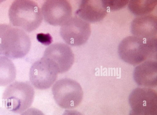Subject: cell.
<instances>
[{"label": "cell", "mask_w": 157, "mask_h": 115, "mask_svg": "<svg viewBox=\"0 0 157 115\" xmlns=\"http://www.w3.org/2000/svg\"><path fill=\"white\" fill-rule=\"evenodd\" d=\"M128 2L130 11L136 15L141 16L150 14L156 6L157 1L130 0Z\"/></svg>", "instance_id": "cell-15"}, {"label": "cell", "mask_w": 157, "mask_h": 115, "mask_svg": "<svg viewBox=\"0 0 157 115\" xmlns=\"http://www.w3.org/2000/svg\"><path fill=\"white\" fill-rule=\"evenodd\" d=\"M52 92L56 103L61 108L65 109L77 107L81 103L83 95L80 84L68 78L57 81L52 87Z\"/></svg>", "instance_id": "cell-5"}, {"label": "cell", "mask_w": 157, "mask_h": 115, "mask_svg": "<svg viewBox=\"0 0 157 115\" xmlns=\"http://www.w3.org/2000/svg\"><path fill=\"white\" fill-rule=\"evenodd\" d=\"M58 73L54 64L43 57L32 65L29 71V79L31 84L36 89H46L52 85Z\"/></svg>", "instance_id": "cell-8"}, {"label": "cell", "mask_w": 157, "mask_h": 115, "mask_svg": "<svg viewBox=\"0 0 157 115\" xmlns=\"http://www.w3.org/2000/svg\"><path fill=\"white\" fill-rule=\"evenodd\" d=\"M45 21L53 26L62 25L71 17L72 9L66 0L45 1L41 9Z\"/></svg>", "instance_id": "cell-9"}, {"label": "cell", "mask_w": 157, "mask_h": 115, "mask_svg": "<svg viewBox=\"0 0 157 115\" xmlns=\"http://www.w3.org/2000/svg\"><path fill=\"white\" fill-rule=\"evenodd\" d=\"M157 63L155 60L146 61L139 64L134 72L135 80L139 85L152 87L157 85Z\"/></svg>", "instance_id": "cell-13"}, {"label": "cell", "mask_w": 157, "mask_h": 115, "mask_svg": "<svg viewBox=\"0 0 157 115\" xmlns=\"http://www.w3.org/2000/svg\"><path fill=\"white\" fill-rule=\"evenodd\" d=\"M43 57L50 60L55 66L59 73L68 71L74 61V55L67 44L57 43L51 45L45 50Z\"/></svg>", "instance_id": "cell-10"}, {"label": "cell", "mask_w": 157, "mask_h": 115, "mask_svg": "<svg viewBox=\"0 0 157 115\" xmlns=\"http://www.w3.org/2000/svg\"><path fill=\"white\" fill-rule=\"evenodd\" d=\"M29 37L23 30L0 24V55L14 59L21 58L31 47Z\"/></svg>", "instance_id": "cell-2"}, {"label": "cell", "mask_w": 157, "mask_h": 115, "mask_svg": "<svg viewBox=\"0 0 157 115\" xmlns=\"http://www.w3.org/2000/svg\"><path fill=\"white\" fill-rule=\"evenodd\" d=\"M108 9L103 0H83L75 12V16L89 23L97 22L106 16Z\"/></svg>", "instance_id": "cell-11"}, {"label": "cell", "mask_w": 157, "mask_h": 115, "mask_svg": "<svg viewBox=\"0 0 157 115\" xmlns=\"http://www.w3.org/2000/svg\"><path fill=\"white\" fill-rule=\"evenodd\" d=\"M129 1L103 0L105 6L111 10H117L124 7L128 2Z\"/></svg>", "instance_id": "cell-16"}, {"label": "cell", "mask_w": 157, "mask_h": 115, "mask_svg": "<svg viewBox=\"0 0 157 115\" xmlns=\"http://www.w3.org/2000/svg\"><path fill=\"white\" fill-rule=\"evenodd\" d=\"M16 70L12 61L4 56H0V86L7 85L15 80Z\"/></svg>", "instance_id": "cell-14"}, {"label": "cell", "mask_w": 157, "mask_h": 115, "mask_svg": "<svg viewBox=\"0 0 157 115\" xmlns=\"http://www.w3.org/2000/svg\"><path fill=\"white\" fill-rule=\"evenodd\" d=\"M62 115H83L80 112L75 110H66Z\"/></svg>", "instance_id": "cell-18"}, {"label": "cell", "mask_w": 157, "mask_h": 115, "mask_svg": "<svg viewBox=\"0 0 157 115\" xmlns=\"http://www.w3.org/2000/svg\"><path fill=\"white\" fill-rule=\"evenodd\" d=\"M91 33L89 23L76 16L71 17L61 25L60 30V35L65 42L73 46L85 43Z\"/></svg>", "instance_id": "cell-7"}, {"label": "cell", "mask_w": 157, "mask_h": 115, "mask_svg": "<svg viewBox=\"0 0 157 115\" xmlns=\"http://www.w3.org/2000/svg\"><path fill=\"white\" fill-rule=\"evenodd\" d=\"M21 115H45L40 110L35 108H31L28 109L23 112Z\"/></svg>", "instance_id": "cell-17"}, {"label": "cell", "mask_w": 157, "mask_h": 115, "mask_svg": "<svg viewBox=\"0 0 157 115\" xmlns=\"http://www.w3.org/2000/svg\"><path fill=\"white\" fill-rule=\"evenodd\" d=\"M8 15L12 25L29 32L38 28L43 19L38 4L30 0L14 1L10 6Z\"/></svg>", "instance_id": "cell-3"}, {"label": "cell", "mask_w": 157, "mask_h": 115, "mask_svg": "<svg viewBox=\"0 0 157 115\" xmlns=\"http://www.w3.org/2000/svg\"><path fill=\"white\" fill-rule=\"evenodd\" d=\"M34 94V89L29 82L15 81L6 88L2 99L7 109L20 113L31 106Z\"/></svg>", "instance_id": "cell-4"}, {"label": "cell", "mask_w": 157, "mask_h": 115, "mask_svg": "<svg viewBox=\"0 0 157 115\" xmlns=\"http://www.w3.org/2000/svg\"><path fill=\"white\" fill-rule=\"evenodd\" d=\"M157 38L143 39L134 36L127 37L118 47L120 58L136 65L148 60L157 59Z\"/></svg>", "instance_id": "cell-1"}, {"label": "cell", "mask_w": 157, "mask_h": 115, "mask_svg": "<svg viewBox=\"0 0 157 115\" xmlns=\"http://www.w3.org/2000/svg\"><path fill=\"white\" fill-rule=\"evenodd\" d=\"M131 30L134 36L145 39L156 38L157 16L149 14L135 18L132 22Z\"/></svg>", "instance_id": "cell-12"}, {"label": "cell", "mask_w": 157, "mask_h": 115, "mask_svg": "<svg viewBox=\"0 0 157 115\" xmlns=\"http://www.w3.org/2000/svg\"><path fill=\"white\" fill-rule=\"evenodd\" d=\"M129 115H157V94L154 90L138 87L130 94Z\"/></svg>", "instance_id": "cell-6"}]
</instances>
